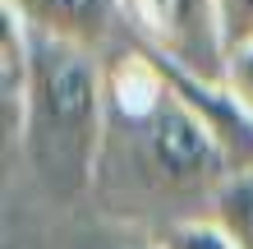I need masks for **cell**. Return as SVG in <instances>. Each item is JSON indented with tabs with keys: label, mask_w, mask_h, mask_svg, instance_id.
<instances>
[{
	"label": "cell",
	"mask_w": 253,
	"mask_h": 249,
	"mask_svg": "<svg viewBox=\"0 0 253 249\" xmlns=\"http://www.w3.org/2000/svg\"><path fill=\"white\" fill-rule=\"evenodd\" d=\"M28 28V23H23ZM106 60L101 51L74 47L28 28V125L23 157L51 199L74 203L97 180L106 152Z\"/></svg>",
	"instance_id": "cell-1"
},
{
	"label": "cell",
	"mask_w": 253,
	"mask_h": 249,
	"mask_svg": "<svg viewBox=\"0 0 253 249\" xmlns=\"http://www.w3.org/2000/svg\"><path fill=\"white\" fill-rule=\"evenodd\" d=\"M125 19L138 28L147 51L203 79H221L226 51L216 33V0H125Z\"/></svg>",
	"instance_id": "cell-2"
},
{
	"label": "cell",
	"mask_w": 253,
	"mask_h": 249,
	"mask_svg": "<svg viewBox=\"0 0 253 249\" xmlns=\"http://www.w3.org/2000/svg\"><path fill=\"white\" fill-rule=\"evenodd\" d=\"M138 47H143V42H138ZM157 65H161V74H166L170 93L180 97L184 106L207 125V134L221 143L230 171L235 175H253V115H249L244 101L226 88V79H203V74H193V69L166 60V55H157Z\"/></svg>",
	"instance_id": "cell-3"
},
{
	"label": "cell",
	"mask_w": 253,
	"mask_h": 249,
	"mask_svg": "<svg viewBox=\"0 0 253 249\" xmlns=\"http://www.w3.org/2000/svg\"><path fill=\"white\" fill-rule=\"evenodd\" d=\"M9 5L33 33L74 42V47L101 51L115 23L125 19V0H0Z\"/></svg>",
	"instance_id": "cell-4"
},
{
	"label": "cell",
	"mask_w": 253,
	"mask_h": 249,
	"mask_svg": "<svg viewBox=\"0 0 253 249\" xmlns=\"http://www.w3.org/2000/svg\"><path fill=\"white\" fill-rule=\"evenodd\" d=\"M0 125H5V148H23L28 125V28L9 5H0Z\"/></svg>",
	"instance_id": "cell-5"
},
{
	"label": "cell",
	"mask_w": 253,
	"mask_h": 249,
	"mask_svg": "<svg viewBox=\"0 0 253 249\" xmlns=\"http://www.w3.org/2000/svg\"><path fill=\"white\" fill-rule=\"evenodd\" d=\"M207 217H212L240 249H253V175H230V180L207 199Z\"/></svg>",
	"instance_id": "cell-6"
},
{
	"label": "cell",
	"mask_w": 253,
	"mask_h": 249,
	"mask_svg": "<svg viewBox=\"0 0 253 249\" xmlns=\"http://www.w3.org/2000/svg\"><path fill=\"white\" fill-rule=\"evenodd\" d=\"M157 249H240L226 231H221L212 217H175V222H166L152 236Z\"/></svg>",
	"instance_id": "cell-7"
},
{
	"label": "cell",
	"mask_w": 253,
	"mask_h": 249,
	"mask_svg": "<svg viewBox=\"0 0 253 249\" xmlns=\"http://www.w3.org/2000/svg\"><path fill=\"white\" fill-rule=\"evenodd\" d=\"M216 33L226 55L253 47V0H216Z\"/></svg>",
	"instance_id": "cell-8"
},
{
	"label": "cell",
	"mask_w": 253,
	"mask_h": 249,
	"mask_svg": "<svg viewBox=\"0 0 253 249\" xmlns=\"http://www.w3.org/2000/svg\"><path fill=\"white\" fill-rule=\"evenodd\" d=\"M221 79H226V88L244 101L249 115H253V47L230 51V55H226V69H221Z\"/></svg>",
	"instance_id": "cell-9"
},
{
	"label": "cell",
	"mask_w": 253,
	"mask_h": 249,
	"mask_svg": "<svg viewBox=\"0 0 253 249\" xmlns=\"http://www.w3.org/2000/svg\"><path fill=\"white\" fill-rule=\"evenodd\" d=\"M138 249H157V245H138Z\"/></svg>",
	"instance_id": "cell-10"
}]
</instances>
